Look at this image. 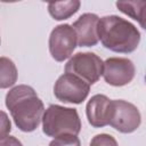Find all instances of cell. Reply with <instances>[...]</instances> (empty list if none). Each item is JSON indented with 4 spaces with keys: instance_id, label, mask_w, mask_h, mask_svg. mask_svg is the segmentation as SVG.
I'll list each match as a JSON object with an SVG mask.
<instances>
[{
    "instance_id": "17",
    "label": "cell",
    "mask_w": 146,
    "mask_h": 146,
    "mask_svg": "<svg viewBox=\"0 0 146 146\" xmlns=\"http://www.w3.org/2000/svg\"><path fill=\"white\" fill-rule=\"evenodd\" d=\"M0 146H23V144L16 137L8 135L5 138L0 139Z\"/></svg>"
},
{
    "instance_id": "2",
    "label": "cell",
    "mask_w": 146,
    "mask_h": 146,
    "mask_svg": "<svg viewBox=\"0 0 146 146\" xmlns=\"http://www.w3.org/2000/svg\"><path fill=\"white\" fill-rule=\"evenodd\" d=\"M98 40L102 44L114 52L130 54L138 48L140 42V32L129 21L108 15L99 18L97 25Z\"/></svg>"
},
{
    "instance_id": "7",
    "label": "cell",
    "mask_w": 146,
    "mask_h": 146,
    "mask_svg": "<svg viewBox=\"0 0 146 146\" xmlns=\"http://www.w3.org/2000/svg\"><path fill=\"white\" fill-rule=\"evenodd\" d=\"M49 51L57 62H64L70 58L76 47V34L70 24H59L55 26L49 35Z\"/></svg>"
},
{
    "instance_id": "6",
    "label": "cell",
    "mask_w": 146,
    "mask_h": 146,
    "mask_svg": "<svg viewBox=\"0 0 146 146\" xmlns=\"http://www.w3.org/2000/svg\"><path fill=\"white\" fill-rule=\"evenodd\" d=\"M112 117L110 125L122 133H131L136 131L141 123L139 110L131 103L123 99H114Z\"/></svg>"
},
{
    "instance_id": "15",
    "label": "cell",
    "mask_w": 146,
    "mask_h": 146,
    "mask_svg": "<svg viewBox=\"0 0 146 146\" xmlns=\"http://www.w3.org/2000/svg\"><path fill=\"white\" fill-rule=\"evenodd\" d=\"M90 146H119V145L113 136L108 133H99L91 139Z\"/></svg>"
},
{
    "instance_id": "5",
    "label": "cell",
    "mask_w": 146,
    "mask_h": 146,
    "mask_svg": "<svg viewBox=\"0 0 146 146\" xmlns=\"http://www.w3.org/2000/svg\"><path fill=\"white\" fill-rule=\"evenodd\" d=\"M89 91L90 86L87 82L68 73L62 74L54 86L55 97L63 103L70 104H81L88 97Z\"/></svg>"
},
{
    "instance_id": "11",
    "label": "cell",
    "mask_w": 146,
    "mask_h": 146,
    "mask_svg": "<svg viewBox=\"0 0 146 146\" xmlns=\"http://www.w3.org/2000/svg\"><path fill=\"white\" fill-rule=\"evenodd\" d=\"M81 2L79 0L56 1L48 3V11L55 21H64L73 16L80 9Z\"/></svg>"
},
{
    "instance_id": "16",
    "label": "cell",
    "mask_w": 146,
    "mask_h": 146,
    "mask_svg": "<svg viewBox=\"0 0 146 146\" xmlns=\"http://www.w3.org/2000/svg\"><path fill=\"white\" fill-rule=\"evenodd\" d=\"M11 131V122L8 114L3 111H0V139L5 138Z\"/></svg>"
},
{
    "instance_id": "9",
    "label": "cell",
    "mask_w": 146,
    "mask_h": 146,
    "mask_svg": "<svg viewBox=\"0 0 146 146\" xmlns=\"http://www.w3.org/2000/svg\"><path fill=\"white\" fill-rule=\"evenodd\" d=\"M113 103L107 96L97 94L92 96L86 106V114L88 122L94 128H103L108 125L112 117Z\"/></svg>"
},
{
    "instance_id": "14",
    "label": "cell",
    "mask_w": 146,
    "mask_h": 146,
    "mask_svg": "<svg viewBox=\"0 0 146 146\" xmlns=\"http://www.w3.org/2000/svg\"><path fill=\"white\" fill-rule=\"evenodd\" d=\"M49 146H81V143L78 136L65 135L54 138L49 143Z\"/></svg>"
},
{
    "instance_id": "12",
    "label": "cell",
    "mask_w": 146,
    "mask_h": 146,
    "mask_svg": "<svg viewBox=\"0 0 146 146\" xmlns=\"http://www.w3.org/2000/svg\"><path fill=\"white\" fill-rule=\"evenodd\" d=\"M116 7L123 14L130 16L135 21H137L143 29H146L145 25V10H146V1H116Z\"/></svg>"
},
{
    "instance_id": "3",
    "label": "cell",
    "mask_w": 146,
    "mask_h": 146,
    "mask_svg": "<svg viewBox=\"0 0 146 146\" xmlns=\"http://www.w3.org/2000/svg\"><path fill=\"white\" fill-rule=\"evenodd\" d=\"M41 121L42 131L48 137L78 136L81 131V120L75 108L51 104L44 111Z\"/></svg>"
},
{
    "instance_id": "4",
    "label": "cell",
    "mask_w": 146,
    "mask_h": 146,
    "mask_svg": "<svg viewBox=\"0 0 146 146\" xmlns=\"http://www.w3.org/2000/svg\"><path fill=\"white\" fill-rule=\"evenodd\" d=\"M104 62L94 52H78L65 65V73L73 74L89 86L96 83L103 75Z\"/></svg>"
},
{
    "instance_id": "18",
    "label": "cell",
    "mask_w": 146,
    "mask_h": 146,
    "mask_svg": "<svg viewBox=\"0 0 146 146\" xmlns=\"http://www.w3.org/2000/svg\"><path fill=\"white\" fill-rule=\"evenodd\" d=\"M0 42H1V40H0Z\"/></svg>"
},
{
    "instance_id": "1",
    "label": "cell",
    "mask_w": 146,
    "mask_h": 146,
    "mask_svg": "<svg viewBox=\"0 0 146 146\" xmlns=\"http://www.w3.org/2000/svg\"><path fill=\"white\" fill-rule=\"evenodd\" d=\"M5 104L21 131L32 132L39 127L44 105L32 87L18 84L11 88L6 95Z\"/></svg>"
},
{
    "instance_id": "8",
    "label": "cell",
    "mask_w": 146,
    "mask_h": 146,
    "mask_svg": "<svg viewBox=\"0 0 146 146\" xmlns=\"http://www.w3.org/2000/svg\"><path fill=\"white\" fill-rule=\"evenodd\" d=\"M136 67L132 60L123 57L107 58L103 64V76L106 83L114 87H122L132 81Z\"/></svg>"
},
{
    "instance_id": "10",
    "label": "cell",
    "mask_w": 146,
    "mask_h": 146,
    "mask_svg": "<svg viewBox=\"0 0 146 146\" xmlns=\"http://www.w3.org/2000/svg\"><path fill=\"white\" fill-rule=\"evenodd\" d=\"M98 21L99 17L96 14L86 13L72 24L76 34V44L79 47H94L98 43Z\"/></svg>"
},
{
    "instance_id": "13",
    "label": "cell",
    "mask_w": 146,
    "mask_h": 146,
    "mask_svg": "<svg viewBox=\"0 0 146 146\" xmlns=\"http://www.w3.org/2000/svg\"><path fill=\"white\" fill-rule=\"evenodd\" d=\"M18 72L15 63L8 57H0V89L13 87L17 81Z\"/></svg>"
}]
</instances>
